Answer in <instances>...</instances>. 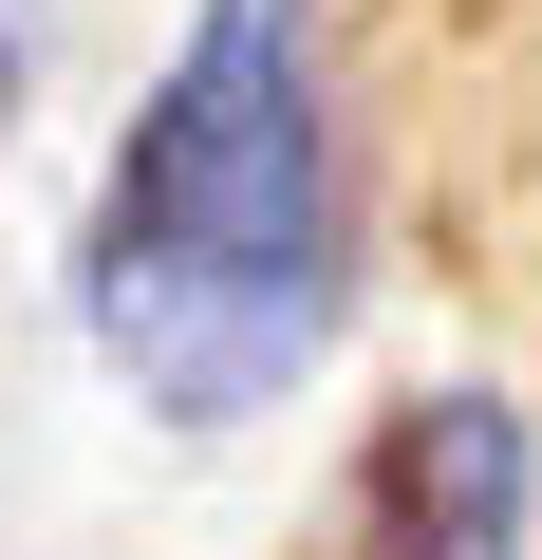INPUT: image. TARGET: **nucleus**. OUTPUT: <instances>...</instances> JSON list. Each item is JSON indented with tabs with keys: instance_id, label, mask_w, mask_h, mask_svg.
<instances>
[{
	"instance_id": "obj_1",
	"label": "nucleus",
	"mask_w": 542,
	"mask_h": 560,
	"mask_svg": "<svg viewBox=\"0 0 542 560\" xmlns=\"http://www.w3.org/2000/svg\"><path fill=\"white\" fill-rule=\"evenodd\" d=\"M356 300V131L319 0H206L150 113L113 131V187L76 224V318L169 430H243Z\"/></svg>"
},
{
	"instance_id": "obj_2",
	"label": "nucleus",
	"mask_w": 542,
	"mask_h": 560,
	"mask_svg": "<svg viewBox=\"0 0 542 560\" xmlns=\"http://www.w3.org/2000/svg\"><path fill=\"white\" fill-rule=\"evenodd\" d=\"M505 541H523V411L505 393H412L356 448L319 560H505Z\"/></svg>"
},
{
	"instance_id": "obj_3",
	"label": "nucleus",
	"mask_w": 542,
	"mask_h": 560,
	"mask_svg": "<svg viewBox=\"0 0 542 560\" xmlns=\"http://www.w3.org/2000/svg\"><path fill=\"white\" fill-rule=\"evenodd\" d=\"M0 131H20V0H0Z\"/></svg>"
}]
</instances>
